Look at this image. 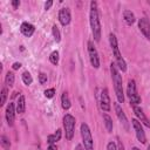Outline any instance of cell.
I'll return each mask as SVG.
<instances>
[{"label":"cell","mask_w":150,"mask_h":150,"mask_svg":"<svg viewBox=\"0 0 150 150\" xmlns=\"http://www.w3.org/2000/svg\"><path fill=\"white\" fill-rule=\"evenodd\" d=\"M89 20H90V27H91V33H93L94 40L100 41V39H101V23H100L98 8H97V2L96 1L90 2Z\"/></svg>","instance_id":"6da1fadb"},{"label":"cell","mask_w":150,"mask_h":150,"mask_svg":"<svg viewBox=\"0 0 150 150\" xmlns=\"http://www.w3.org/2000/svg\"><path fill=\"white\" fill-rule=\"evenodd\" d=\"M110 73H111V79H112L114 89H115L117 101H118V103H123L124 102V94H123V86H122V76H121L118 68H117L115 62L110 63Z\"/></svg>","instance_id":"7a4b0ae2"},{"label":"cell","mask_w":150,"mask_h":150,"mask_svg":"<svg viewBox=\"0 0 150 150\" xmlns=\"http://www.w3.org/2000/svg\"><path fill=\"white\" fill-rule=\"evenodd\" d=\"M109 42H110V47H111V50H112V54L115 56V63L118 68V70H122V71H127V63L124 61V59L122 57L121 53H120V49H118V43H117V39L115 36V34L110 33L109 34Z\"/></svg>","instance_id":"3957f363"},{"label":"cell","mask_w":150,"mask_h":150,"mask_svg":"<svg viewBox=\"0 0 150 150\" xmlns=\"http://www.w3.org/2000/svg\"><path fill=\"white\" fill-rule=\"evenodd\" d=\"M75 117L70 114H66L63 116V128H64V132H66V138L67 139H71L74 136V130H75Z\"/></svg>","instance_id":"277c9868"},{"label":"cell","mask_w":150,"mask_h":150,"mask_svg":"<svg viewBox=\"0 0 150 150\" xmlns=\"http://www.w3.org/2000/svg\"><path fill=\"white\" fill-rule=\"evenodd\" d=\"M81 136H82V141L84 144V149L86 150H94V142H93L91 132H90V129H89L87 123L81 124Z\"/></svg>","instance_id":"5b68a950"},{"label":"cell","mask_w":150,"mask_h":150,"mask_svg":"<svg viewBox=\"0 0 150 150\" xmlns=\"http://www.w3.org/2000/svg\"><path fill=\"white\" fill-rule=\"evenodd\" d=\"M127 95L130 100V103L132 105H137L141 102V97L137 94V89H136V83L134 80H129L128 82V87H127Z\"/></svg>","instance_id":"8992f818"},{"label":"cell","mask_w":150,"mask_h":150,"mask_svg":"<svg viewBox=\"0 0 150 150\" xmlns=\"http://www.w3.org/2000/svg\"><path fill=\"white\" fill-rule=\"evenodd\" d=\"M88 54H89V60H90L91 66L97 69L100 67V57H98L97 50H96L93 41H88Z\"/></svg>","instance_id":"52a82bcc"},{"label":"cell","mask_w":150,"mask_h":150,"mask_svg":"<svg viewBox=\"0 0 150 150\" xmlns=\"http://www.w3.org/2000/svg\"><path fill=\"white\" fill-rule=\"evenodd\" d=\"M131 124L134 127V130H135V134H136V137L138 139V142H141L142 144H144L146 142V137H145V132L143 130V127L141 124V122L138 120H132L131 121Z\"/></svg>","instance_id":"ba28073f"},{"label":"cell","mask_w":150,"mask_h":150,"mask_svg":"<svg viewBox=\"0 0 150 150\" xmlns=\"http://www.w3.org/2000/svg\"><path fill=\"white\" fill-rule=\"evenodd\" d=\"M100 107L103 111H109L110 110V97L108 94V89L104 88L101 91L100 95Z\"/></svg>","instance_id":"9c48e42d"},{"label":"cell","mask_w":150,"mask_h":150,"mask_svg":"<svg viewBox=\"0 0 150 150\" xmlns=\"http://www.w3.org/2000/svg\"><path fill=\"white\" fill-rule=\"evenodd\" d=\"M115 111H116V115H117V117H118L121 124H122L123 128L128 131V130H129V122H128V118H127L124 111L122 110V108H121V105H120L118 103H115Z\"/></svg>","instance_id":"30bf717a"},{"label":"cell","mask_w":150,"mask_h":150,"mask_svg":"<svg viewBox=\"0 0 150 150\" xmlns=\"http://www.w3.org/2000/svg\"><path fill=\"white\" fill-rule=\"evenodd\" d=\"M138 28L144 34V36L150 40V20H148L146 18H141L138 20Z\"/></svg>","instance_id":"8fae6325"},{"label":"cell","mask_w":150,"mask_h":150,"mask_svg":"<svg viewBox=\"0 0 150 150\" xmlns=\"http://www.w3.org/2000/svg\"><path fill=\"white\" fill-rule=\"evenodd\" d=\"M71 20V15H70V11L67 7H63L60 9L59 12V21L62 26H67Z\"/></svg>","instance_id":"7c38bea8"},{"label":"cell","mask_w":150,"mask_h":150,"mask_svg":"<svg viewBox=\"0 0 150 150\" xmlns=\"http://www.w3.org/2000/svg\"><path fill=\"white\" fill-rule=\"evenodd\" d=\"M15 112H16V108H15L14 103H9L7 105V108H6V121H7L9 127H12L14 124Z\"/></svg>","instance_id":"4fadbf2b"},{"label":"cell","mask_w":150,"mask_h":150,"mask_svg":"<svg viewBox=\"0 0 150 150\" xmlns=\"http://www.w3.org/2000/svg\"><path fill=\"white\" fill-rule=\"evenodd\" d=\"M132 110H134V114L137 116L138 121H139L141 123H143L145 127L150 128V121H149V120H148V117L144 115V112H143L142 108H141V107H138V105H132Z\"/></svg>","instance_id":"5bb4252c"},{"label":"cell","mask_w":150,"mask_h":150,"mask_svg":"<svg viewBox=\"0 0 150 150\" xmlns=\"http://www.w3.org/2000/svg\"><path fill=\"white\" fill-rule=\"evenodd\" d=\"M20 30H21V33L25 35V36H32L33 34H34V32H35V27L32 25V23H29V22H22L21 23V26H20Z\"/></svg>","instance_id":"9a60e30c"},{"label":"cell","mask_w":150,"mask_h":150,"mask_svg":"<svg viewBox=\"0 0 150 150\" xmlns=\"http://www.w3.org/2000/svg\"><path fill=\"white\" fill-rule=\"evenodd\" d=\"M16 112L18 114H23L25 112V109H26V100H25V96L23 95H20L18 101H16Z\"/></svg>","instance_id":"2e32d148"},{"label":"cell","mask_w":150,"mask_h":150,"mask_svg":"<svg viewBox=\"0 0 150 150\" xmlns=\"http://www.w3.org/2000/svg\"><path fill=\"white\" fill-rule=\"evenodd\" d=\"M123 19H124V21H125V23L127 25H132L134 22H135V20H136V18H135V14L131 12V11H129V9H125L124 12H123Z\"/></svg>","instance_id":"e0dca14e"},{"label":"cell","mask_w":150,"mask_h":150,"mask_svg":"<svg viewBox=\"0 0 150 150\" xmlns=\"http://www.w3.org/2000/svg\"><path fill=\"white\" fill-rule=\"evenodd\" d=\"M61 136H62V131H61V129H57L56 132H54V134H52L47 137V142L49 144H54V143H56L61 139Z\"/></svg>","instance_id":"ac0fdd59"},{"label":"cell","mask_w":150,"mask_h":150,"mask_svg":"<svg viewBox=\"0 0 150 150\" xmlns=\"http://www.w3.org/2000/svg\"><path fill=\"white\" fill-rule=\"evenodd\" d=\"M61 104H62V108L64 110H68L70 108V100H69V96L68 94L64 91L62 93V96H61Z\"/></svg>","instance_id":"d6986e66"},{"label":"cell","mask_w":150,"mask_h":150,"mask_svg":"<svg viewBox=\"0 0 150 150\" xmlns=\"http://www.w3.org/2000/svg\"><path fill=\"white\" fill-rule=\"evenodd\" d=\"M103 121H104V125H105L107 131L111 132L112 131V120H111V117L107 114H103Z\"/></svg>","instance_id":"ffe728a7"},{"label":"cell","mask_w":150,"mask_h":150,"mask_svg":"<svg viewBox=\"0 0 150 150\" xmlns=\"http://www.w3.org/2000/svg\"><path fill=\"white\" fill-rule=\"evenodd\" d=\"M14 80H15V76L12 71H7L6 74V77H5V82H6V86L7 87H13L14 84Z\"/></svg>","instance_id":"44dd1931"},{"label":"cell","mask_w":150,"mask_h":150,"mask_svg":"<svg viewBox=\"0 0 150 150\" xmlns=\"http://www.w3.org/2000/svg\"><path fill=\"white\" fill-rule=\"evenodd\" d=\"M21 79H22V82H23L26 86H29V84H32V82H33V77H32V75H30L28 71H23L22 75H21Z\"/></svg>","instance_id":"7402d4cb"},{"label":"cell","mask_w":150,"mask_h":150,"mask_svg":"<svg viewBox=\"0 0 150 150\" xmlns=\"http://www.w3.org/2000/svg\"><path fill=\"white\" fill-rule=\"evenodd\" d=\"M52 33H53L54 40H55L56 42H60V40H61V34H60V30H59V28H57L56 25H54V26L52 27Z\"/></svg>","instance_id":"603a6c76"},{"label":"cell","mask_w":150,"mask_h":150,"mask_svg":"<svg viewBox=\"0 0 150 150\" xmlns=\"http://www.w3.org/2000/svg\"><path fill=\"white\" fill-rule=\"evenodd\" d=\"M49 61H50L53 64H55V66L59 63V52H57V50L52 52V54L49 55Z\"/></svg>","instance_id":"cb8c5ba5"},{"label":"cell","mask_w":150,"mask_h":150,"mask_svg":"<svg viewBox=\"0 0 150 150\" xmlns=\"http://www.w3.org/2000/svg\"><path fill=\"white\" fill-rule=\"evenodd\" d=\"M7 95H8V90H7V88L6 87H4L2 88V90H1V105H4L5 103H6V98H7Z\"/></svg>","instance_id":"d4e9b609"},{"label":"cell","mask_w":150,"mask_h":150,"mask_svg":"<svg viewBox=\"0 0 150 150\" xmlns=\"http://www.w3.org/2000/svg\"><path fill=\"white\" fill-rule=\"evenodd\" d=\"M1 145H2L5 149H8V148L11 146V142H9V139H8L5 135L1 136Z\"/></svg>","instance_id":"484cf974"},{"label":"cell","mask_w":150,"mask_h":150,"mask_svg":"<svg viewBox=\"0 0 150 150\" xmlns=\"http://www.w3.org/2000/svg\"><path fill=\"white\" fill-rule=\"evenodd\" d=\"M43 94H45V96H46L47 98H52V97H54V95H55V89H54V88L46 89Z\"/></svg>","instance_id":"4316f807"},{"label":"cell","mask_w":150,"mask_h":150,"mask_svg":"<svg viewBox=\"0 0 150 150\" xmlns=\"http://www.w3.org/2000/svg\"><path fill=\"white\" fill-rule=\"evenodd\" d=\"M39 82H40V84H45L47 82V75L45 73L39 74Z\"/></svg>","instance_id":"83f0119b"},{"label":"cell","mask_w":150,"mask_h":150,"mask_svg":"<svg viewBox=\"0 0 150 150\" xmlns=\"http://www.w3.org/2000/svg\"><path fill=\"white\" fill-rule=\"evenodd\" d=\"M107 150H117V146L115 145L114 142H109L107 145Z\"/></svg>","instance_id":"f1b7e54d"},{"label":"cell","mask_w":150,"mask_h":150,"mask_svg":"<svg viewBox=\"0 0 150 150\" xmlns=\"http://www.w3.org/2000/svg\"><path fill=\"white\" fill-rule=\"evenodd\" d=\"M52 6H53V1H50V0H49V1H47V2L45 4V9H46V11H48Z\"/></svg>","instance_id":"f546056e"},{"label":"cell","mask_w":150,"mask_h":150,"mask_svg":"<svg viewBox=\"0 0 150 150\" xmlns=\"http://www.w3.org/2000/svg\"><path fill=\"white\" fill-rule=\"evenodd\" d=\"M20 67H21V63H20V62H14V63H13V66H12V68H13L14 70L19 69Z\"/></svg>","instance_id":"4dcf8cb0"},{"label":"cell","mask_w":150,"mask_h":150,"mask_svg":"<svg viewBox=\"0 0 150 150\" xmlns=\"http://www.w3.org/2000/svg\"><path fill=\"white\" fill-rule=\"evenodd\" d=\"M117 141H118V142H117V150H124V146H123L122 142H121L118 138H117Z\"/></svg>","instance_id":"1f68e13d"},{"label":"cell","mask_w":150,"mask_h":150,"mask_svg":"<svg viewBox=\"0 0 150 150\" xmlns=\"http://www.w3.org/2000/svg\"><path fill=\"white\" fill-rule=\"evenodd\" d=\"M47 150H57V148H56V145H54V144H49V146L47 148Z\"/></svg>","instance_id":"d6a6232c"},{"label":"cell","mask_w":150,"mask_h":150,"mask_svg":"<svg viewBox=\"0 0 150 150\" xmlns=\"http://www.w3.org/2000/svg\"><path fill=\"white\" fill-rule=\"evenodd\" d=\"M12 5H13L14 8H16V7L20 5V1H12Z\"/></svg>","instance_id":"836d02e7"},{"label":"cell","mask_w":150,"mask_h":150,"mask_svg":"<svg viewBox=\"0 0 150 150\" xmlns=\"http://www.w3.org/2000/svg\"><path fill=\"white\" fill-rule=\"evenodd\" d=\"M75 150H86V149H83V146L81 144H77L76 148H75Z\"/></svg>","instance_id":"e575fe53"},{"label":"cell","mask_w":150,"mask_h":150,"mask_svg":"<svg viewBox=\"0 0 150 150\" xmlns=\"http://www.w3.org/2000/svg\"><path fill=\"white\" fill-rule=\"evenodd\" d=\"M132 150H139V149H138L137 146H134V148H132Z\"/></svg>","instance_id":"d590c367"},{"label":"cell","mask_w":150,"mask_h":150,"mask_svg":"<svg viewBox=\"0 0 150 150\" xmlns=\"http://www.w3.org/2000/svg\"><path fill=\"white\" fill-rule=\"evenodd\" d=\"M148 150H150V145H149V146H148Z\"/></svg>","instance_id":"8d00e7d4"}]
</instances>
